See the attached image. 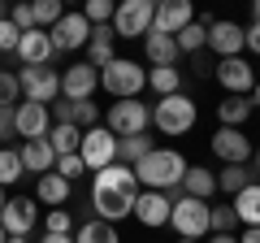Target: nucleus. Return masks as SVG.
<instances>
[{"instance_id": "f257e3e1", "label": "nucleus", "mask_w": 260, "mask_h": 243, "mask_svg": "<svg viewBox=\"0 0 260 243\" xmlns=\"http://www.w3.org/2000/svg\"><path fill=\"white\" fill-rule=\"evenodd\" d=\"M139 178H135V169L121 165V161H113L109 169H100L91 183V208L100 222L117 226L126 222V217H135V200H139Z\"/></svg>"}, {"instance_id": "f03ea898", "label": "nucleus", "mask_w": 260, "mask_h": 243, "mask_svg": "<svg viewBox=\"0 0 260 243\" xmlns=\"http://www.w3.org/2000/svg\"><path fill=\"white\" fill-rule=\"evenodd\" d=\"M186 157L178 148H156V152H148V157L135 165V178H139V187L143 191H178L182 187V178H186Z\"/></svg>"}, {"instance_id": "7ed1b4c3", "label": "nucleus", "mask_w": 260, "mask_h": 243, "mask_svg": "<svg viewBox=\"0 0 260 243\" xmlns=\"http://www.w3.org/2000/svg\"><path fill=\"white\" fill-rule=\"evenodd\" d=\"M195 122H200V104H195L186 92L165 96V100L152 104V126H156L160 135H191Z\"/></svg>"}, {"instance_id": "20e7f679", "label": "nucleus", "mask_w": 260, "mask_h": 243, "mask_svg": "<svg viewBox=\"0 0 260 243\" xmlns=\"http://www.w3.org/2000/svg\"><path fill=\"white\" fill-rule=\"evenodd\" d=\"M100 87L113 96V100H139V92L148 87V70L130 56H117L100 70Z\"/></svg>"}, {"instance_id": "39448f33", "label": "nucleus", "mask_w": 260, "mask_h": 243, "mask_svg": "<svg viewBox=\"0 0 260 243\" xmlns=\"http://www.w3.org/2000/svg\"><path fill=\"white\" fill-rule=\"evenodd\" d=\"M169 226L178 230V239H200L204 243L208 234H213V204L191 200V196H178L174 213H169Z\"/></svg>"}, {"instance_id": "423d86ee", "label": "nucleus", "mask_w": 260, "mask_h": 243, "mask_svg": "<svg viewBox=\"0 0 260 243\" xmlns=\"http://www.w3.org/2000/svg\"><path fill=\"white\" fill-rule=\"evenodd\" d=\"M104 126H109L117 139L148 135V126H152V104H143V100H117V104H109V113H104Z\"/></svg>"}, {"instance_id": "0eeeda50", "label": "nucleus", "mask_w": 260, "mask_h": 243, "mask_svg": "<svg viewBox=\"0 0 260 243\" xmlns=\"http://www.w3.org/2000/svg\"><path fill=\"white\" fill-rule=\"evenodd\" d=\"M152 22H156V5L152 0H121L113 13V35L117 39H148Z\"/></svg>"}, {"instance_id": "6e6552de", "label": "nucleus", "mask_w": 260, "mask_h": 243, "mask_svg": "<svg viewBox=\"0 0 260 243\" xmlns=\"http://www.w3.org/2000/svg\"><path fill=\"white\" fill-rule=\"evenodd\" d=\"M78 157H83L87 174H100V169H109L113 161H117V135H113L104 122H100V126H91V131H83Z\"/></svg>"}, {"instance_id": "1a4fd4ad", "label": "nucleus", "mask_w": 260, "mask_h": 243, "mask_svg": "<svg viewBox=\"0 0 260 243\" xmlns=\"http://www.w3.org/2000/svg\"><path fill=\"white\" fill-rule=\"evenodd\" d=\"M18 83H22V96L30 104H48L52 109L61 100V74L52 66H22L18 70Z\"/></svg>"}, {"instance_id": "9d476101", "label": "nucleus", "mask_w": 260, "mask_h": 243, "mask_svg": "<svg viewBox=\"0 0 260 243\" xmlns=\"http://www.w3.org/2000/svg\"><path fill=\"white\" fill-rule=\"evenodd\" d=\"M208 148H213V157L221 161V165H251V152H256V143H251V135H247V131L217 126L213 139H208Z\"/></svg>"}, {"instance_id": "9b49d317", "label": "nucleus", "mask_w": 260, "mask_h": 243, "mask_svg": "<svg viewBox=\"0 0 260 243\" xmlns=\"http://www.w3.org/2000/svg\"><path fill=\"white\" fill-rule=\"evenodd\" d=\"M213 78L221 83L225 96H251V92H256V70H251V61H243V56H225V61H217Z\"/></svg>"}, {"instance_id": "f8f14e48", "label": "nucleus", "mask_w": 260, "mask_h": 243, "mask_svg": "<svg viewBox=\"0 0 260 243\" xmlns=\"http://www.w3.org/2000/svg\"><path fill=\"white\" fill-rule=\"evenodd\" d=\"M13 131H18V139L22 143H30V139H48V131H52V109L48 104H18L13 109Z\"/></svg>"}, {"instance_id": "ddd939ff", "label": "nucleus", "mask_w": 260, "mask_h": 243, "mask_svg": "<svg viewBox=\"0 0 260 243\" xmlns=\"http://www.w3.org/2000/svg\"><path fill=\"white\" fill-rule=\"evenodd\" d=\"M48 35H52L56 52H78V48H87V39H91V22H87L83 13H61V22H56Z\"/></svg>"}, {"instance_id": "4468645a", "label": "nucleus", "mask_w": 260, "mask_h": 243, "mask_svg": "<svg viewBox=\"0 0 260 243\" xmlns=\"http://www.w3.org/2000/svg\"><path fill=\"white\" fill-rule=\"evenodd\" d=\"M95 87H100V70L87 66V61L61 70V100H91Z\"/></svg>"}, {"instance_id": "2eb2a0df", "label": "nucleus", "mask_w": 260, "mask_h": 243, "mask_svg": "<svg viewBox=\"0 0 260 243\" xmlns=\"http://www.w3.org/2000/svg\"><path fill=\"white\" fill-rule=\"evenodd\" d=\"M169 213H174V200L165 191H139V200H135V222L139 226L160 230V226H169Z\"/></svg>"}, {"instance_id": "dca6fc26", "label": "nucleus", "mask_w": 260, "mask_h": 243, "mask_svg": "<svg viewBox=\"0 0 260 243\" xmlns=\"http://www.w3.org/2000/svg\"><path fill=\"white\" fill-rule=\"evenodd\" d=\"M208 48L217 52V61H225V56H243V48H247V31H243L239 22H221V18H217L213 26H208Z\"/></svg>"}, {"instance_id": "f3484780", "label": "nucleus", "mask_w": 260, "mask_h": 243, "mask_svg": "<svg viewBox=\"0 0 260 243\" xmlns=\"http://www.w3.org/2000/svg\"><path fill=\"white\" fill-rule=\"evenodd\" d=\"M0 226H5L9 234H26V239H30V230L39 226V200H26V196L9 200L5 213H0Z\"/></svg>"}, {"instance_id": "a211bd4d", "label": "nucleus", "mask_w": 260, "mask_h": 243, "mask_svg": "<svg viewBox=\"0 0 260 243\" xmlns=\"http://www.w3.org/2000/svg\"><path fill=\"white\" fill-rule=\"evenodd\" d=\"M191 22H195V9L186 5V0H160L152 31H160V35H178V31H186Z\"/></svg>"}, {"instance_id": "6ab92c4d", "label": "nucleus", "mask_w": 260, "mask_h": 243, "mask_svg": "<svg viewBox=\"0 0 260 243\" xmlns=\"http://www.w3.org/2000/svg\"><path fill=\"white\" fill-rule=\"evenodd\" d=\"M13 56H22V66H52V56H56L52 35H48V31H39V26H35V31H26Z\"/></svg>"}, {"instance_id": "aec40b11", "label": "nucleus", "mask_w": 260, "mask_h": 243, "mask_svg": "<svg viewBox=\"0 0 260 243\" xmlns=\"http://www.w3.org/2000/svg\"><path fill=\"white\" fill-rule=\"evenodd\" d=\"M18 157H22V169H26V174H52L56 169V152H52V143L48 139H30V143H22L18 148Z\"/></svg>"}, {"instance_id": "412c9836", "label": "nucleus", "mask_w": 260, "mask_h": 243, "mask_svg": "<svg viewBox=\"0 0 260 243\" xmlns=\"http://www.w3.org/2000/svg\"><path fill=\"white\" fill-rule=\"evenodd\" d=\"M109 61H117V35H113V26H91V39H87V66L104 70Z\"/></svg>"}, {"instance_id": "4be33fe9", "label": "nucleus", "mask_w": 260, "mask_h": 243, "mask_svg": "<svg viewBox=\"0 0 260 243\" xmlns=\"http://www.w3.org/2000/svg\"><path fill=\"white\" fill-rule=\"evenodd\" d=\"M182 196L213 204V196H217V174H213L208 165H191V169H186V178H182Z\"/></svg>"}, {"instance_id": "5701e85b", "label": "nucleus", "mask_w": 260, "mask_h": 243, "mask_svg": "<svg viewBox=\"0 0 260 243\" xmlns=\"http://www.w3.org/2000/svg\"><path fill=\"white\" fill-rule=\"evenodd\" d=\"M70 196H74V183H65L61 174H44L35 183V200H39V204H48V208H65V204H70Z\"/></svg>"}, {"instance_id": "b1692460", "label": "nucleus", "mask_w": 260, "mask_h": 243, "mask_svg": "<svg viewBox=\"0 0 260 243\" xmlns=\"http://www.w3.org/2000/svg\"><path fill=\"white\" fill-rule=\"evenodd\" d=\"M143 56H148V66L156 70V66H174L178 56V39L174 35H160V31H148V39H143Z\"/></svg>"}, {"instance_id": "393cba45", "label": "nucleus", "mask_w": 260, "mask_h": 243, "mask_svg": "<svg viewBox=\"0 0 260 243\" xmlns=\"http://www.w3.org/2000/svg\"><path fill=\"white\" fill-rule=\"evenodd\" d=\"M251 113H256L251 96H225V100L217 104V117H221V126H234V131H243V126H247Z\"/></svg>"}, {"instance_id": "a878e982", "label": "nucleus", "mask_w": 260, "mask_h": 243, "mask_svg": "<svg viewBox=\"0 0 260 243\" xmlns=\"http://www.w3.org/2000/svg\"><path fill=\"white\" fill-rule=\"evenodd\" d=\"M230 204H234V213H239V226H243V230H247V226H260V183L243 187Z\"/></svg>"}, {"instance_id": "bb28decb", "label": "nucleus", "mask_w": 260, "mask_h": 243, "mask_svg": "<svg viewBox=\"0 0 260 243\" xmlns=\"http://www.w3.org/2000/svg\"><path fill=\"white\" fill-rule=\"evenodd\" d=\"M256 183V174H251V165H221L217 169V191H225V196H239L243 187H251Z\"/></svg>"}, {"instance_id": "cd10ccee", "label": "nucleus", "mask_w": 260, "mask_h": 243, "mask_svg": "<svg viewBox=\"0 0 260 243\" xmlns=\"http://www.w3.org/2000/svg\"><path fill=\"white\" fill-rule=\"evenodd\" d=\"M148 87L156 92V100L178 96V92H182V70H178V66H156V70H148Z\"/></svg>"}, {"instance_id": "c85d7f7f", "label": "nucleus", "mask_w": 260, "mask_h": 243, "mask_svg": "<svg viewBox=\"0 0 260 243\" xmlns=\"http://www.w3.org/2000/svg\"><path fill=\"white\" fill-rule=\"evenodd\" d=\"M148 152H156V139H152V135H130V139H117V161H121V165H130V169L139 165Z\"/></svg>"}, {"instance_id": "c756f323", "label": "nucleus", "mask_w": 260, "mask_h": 243, "mask_svg": "<svg viewBox=\"0 0 260 243\" xmlns=\"http://www.w3.org/2000/svg\"><path fill=\"white\" fill-rule=\"evenodd\" d=\"M74 243H121V239H117V226L100 222V217H87V222H78Z\"/></svg>"}, {"instance_id": "7c9ffc66", "label": "nucleus", "mask_w": 260, "mask_h": 243, "mask_svg": "<svg viewBox=\"0 0 260 243\" xmlns=\"http://www.w3.org/2000/svg\"><path fill=\"white\" fill-rule=\"evenodd\" d=\"M48 143H52L56 157H74L78 143H83V131H78V126H61V122H52V131H48Z\"/></svg>"}, {"instance_id": "2f4dec72", "label": "nucleus", "mask_w": 260, "mask_h": 243, "mask_svg": "<svg viewBox=\"0 0 260 243\" xmlns=\"http://www.w3.org/2000/svg\"><path fill=\"white\" fill-rule=\"evenodd\" d=\"M174 39H178V52H182V56H200V52L208 48V26L191 22V26H186V31H178Z\"/></svg>"}, {"instance_id": "473e14b6", "label": "nucleus", "mask_w": 260, "mask_h": 243, "mask_svg": "<svg viewBox=\"0 0 260 243\" xmlns=\"http://www.w3.org/2000/svg\"><path fill=\"white\" fill-rule=\"evenodd\" d=\"M22 174H26V169H22L18 148H0V187H13Z\"/></svg>"}, {"instance_id": "72a5a7b5", "label": "nucleus", "mask_w": 260, "mask_h": 243, "mask_svg": "<svg viewBox=\"0 0 260 243\" xmlns=\"http://www.w3.org/2000/svg\"><path fill=\"white\" fill-rule=\"evenodd\" d=\"M74 230H78V222H74V213H70V208H48L44 234H74Z\"/></svg>"}, {"instance_id": "f704fd0d", "label": "nucleus", "mask_w": 260, "mask_h": 243, "mask_svg": "<svg viewBox=\"0 0 260 243\" xmlns=\"http://www.w3.org/2000/svg\"><path fill=\"white\" fill-rule=\"evenodd\" d=\"M22 100V83L13 70H0V109H18Z\"/></svg>"}, {"instance_id": "c9c22d12", "label": "nucleus", "mask_w": 260, "mask_h": 243, "mask_svg": "<svg viewBox=\"0 0 260 243\" xmlns=\"http://www.w3.org/2000/svg\"><path fill=\"white\" fill-rule=\"evenodd\" d=\"M239 230V213H234V204L225 200V204H213V234H234Z\"/></svg>"}, {"instance_id": "e433bc0d", "label": "nucleus", "mask_w": 260, "mask_h": 243, "mask_svg": "<svg viewBox=\"0 0 260 243\" xmlns=\"http://www.w3.org/2000/svg\"><path fill=\"white\" fill-rule=\"evenodd\" d=\"M113 13H117V5H113V0H87L83 18L91 22V26H113Z\"/></svg>"}, {"instance_id": "4c0bfd02", "label": "nucleus", "mask_w": 260, "mask_h": 243, "mask_svg": "<svg viewBox=\"0 0 260 243\" xmlns=\"http://www.w3.org/2000/svg\"><path fill=\"white\" fill-rule=\"evenodd\" d=\"M56 22H61V5H56V0H39V5H35V26L39 31H52Z\"/></svg>"}, {"instance_id": "58836bf2", "label": "nucleus", "mask_w": 260, "mask_h": 243, "mask_svg": "<svg viewBox=\"0 0 260 243\" xmlns=\"http://www.w3.org/2000/svg\"><path fill=\"white\" fill-rule=\"evenodd\" d=\"M74 126H78V131H91V126H100V109H95L91 100H74Z\"/></svg>"}, {"instance_id": "ea45409f", "label": "nucleus", "mask_w": 260, "mask_h": 243, "mask_svg": "<svg viewBox=\"0 0 260 243\" xmlns=\"http://www.w3.org/2000/svg\"><path fill=\"white\" fill-rule=\"evenodd\" d=\"M52 174H61L65 183H74V178L87 174V165H83V157L74 152V157H56V169H52Z\"/></svg>"}, {"instance_id": "a19ab883", "label": "nucleus", "mask_w": 260, "mask_h": 243, "mask_svg": "<svg viewBox=\"0 0 260 243\" xmlns=\"http://www.w3.org/2000/svg\"><path fill=\"white\" fill-rule=\"evenodd\" d=\"M9 22L22 31V35L35 31V5H13V9H9Z\"/></svg>"}, {"instance_id": "79ce46f5", "label": "nucleus", "mask_w": 260, "mask_h": 243, "mask_svg": "<svg viewBox=\"0 0 260 243\" xmlns=\"http://www.w3.org/2000/svg\"><path fill=\"white\" fill-rule=\"evenodd\" d=\"M18 44H22V31L5 18V22H0V52H18Z\"/></svg>"}, {"instance_id": "37998d69", "label": "nucleus", "mask_w": 260, "mask_h": 243, "mask_svg": "<svg viewBox=\"0 0 260 243\" xmlns=\"http://www.w3.org/2000/svg\"><path fill=\"white\" fill-rule=\"evenodd\" d=\"M5 139H18V131H13V109H0V143Z\"/></svg>"}, {"instance_id": "c03bdc74", "label": "nucleus", "mask_w": 260, "mask_h": 243, "mask_svg": "<svg viewBox=\"0 0 260 243\" xmlns=\"http://www.w3.org/2000/svg\"><path fill=\"white\" fill-rule=\"evenodd\" d=\"M243 31H247V48L260 56V22H251V26H243Z\"/></svg>"}, {"instance_id": "a18cd8bd", "label": "nucleus", "mask_w": 260, "mask_h": 243, "mask_svg": "<svg viewBox=\"0 0 260 243\" xmlns=\"http://www.w3.org/2000/svg\"><path fill=\"white\" fill-rule=\"evenodd\" d=\"M239 243H260V226H247V230L239 234Z\"/></svg>"}, {"instance_id": "49530a36", "label": "nucleus", "mask_w": 260, "mask_h": 243, "mask_svg": "<svg viewBox=\"0 0 260 243\" xmlns=\"http://www.w3.org/2000/svg\"><path fill=\"white\" fill-rule=\"evenodd\" d=\"M39 243H74V234H44Z\"/></svg>"}, {"instance_id": "de8ad7c7", "label": "nucleus", "mask_w": 260, "mask_h": 243, "mask_svg": "<svg viewBox=\"0 0 260 243\" xmlns=\"http://www.w3.org/2000/svg\"><path fill=\"white\" fill-rule=\"evenodd\" d=\"M204 243H239V239H234V234H208Z\"/></svg>"}, {"instance_id": "09e8293b", "label": "nucleus", "mask_w": 260, "mask_h": 243, "mask_svg": "<svg viewBox=\"0 0 260 243\" xmlns=\"http://www.w3.org/2000/svg\"><path fill=\"white\" fill-rule=\"evenodd\" d=\"M251 174H256V183H260V148L251 152Z\"/></svg>"}, {"instance_id": "8fccbe9b", "label": "nucleus", "mask_w": 260, "mask_h": 243, "mask_svg": "<svg viewBox=\"0 0 260 243\" xmlns=\"http://www.w3.org/2000/svg\"><path fill=\"white\" fill-rule=\"evenodd\" d=\"M251 104H256V113H260V78H256V92H251Z\"/></svg>"}, {"instance_id": "3c124183", "label": "nucleus", "mask_w": 260, "mask_h": 243, "mask_svg": "<svg viewBox=\"0 0 260 243\" xmlns=\"http://www.w3.org/2000/svg\"><path fill=\"white\" fill-rule=\"evenodd\" d=\"M251 22H260V0H256V5H251Z\"/></svg>"}, {"instance_id": "603ef678", "label": "nucleus", "mask_w": 260, "mask_h": 243, "mask_svg": "<svg viewBox=\"0 0 260 243\" xmlns=\"http://www.w3.org/2000/svg\"><path fill=\"white\" fill-rule=\"evenodd\" d=\"M9 243H30V239H26V234H9Z\"/></svg>"}, {"instance_id": "864d4df0", "label": "nucleus", "mask_w": 260, "mask_h": 243, "mask_svg": "<svg viewBox=\"0 0 260 243\" xmlns=\"http://www.w3.org/2000/svg\"><path fill=\"white\" fill-rule=\"evenodd\" d=\"M5 204H9V196H5V187H0V213H5Z\"/></svg>"}, {"instance_id": "5fc2aeb1", "label": "nucleus", "mask_w": 260, "mask_h": 243, "mask_svg": "<svg viewBox=\"0 0 260 243\" xmlns=\"http://www.w3.org/2000/svg\"><path fill=\"white\" fill-rule=\"evenodd\" d=\"M0 243H9V230H5V226H0Z\"/></svg>"}, {"instance_id": "6e6d98bb", "label": "nucleus", "mask_w": 260, "mask_h": 243, "mask_svg": "<svg viewBox=\"0 0 260 243\" xmlns=\"http://www.w3.org/2000/svg\"><path fill=\"white\" fill-rule=\"evenodd\" d=\"M5 18H9V9H5V5H0V22H5Z\"/></svg>"}, {"instance_id": "4d7b16f0", "label": "nucleus", "mask_w": 260, "mask_h": 243, "mask_svg": "<svg viewBox=\"0 0 260 243\" xmlns=\"http://www.w3.org/2000/svg\"><path fill=\"white\" fill-rule=\"evenodd\" d=\"M178 243H200V239H178Z\"/></svg>"}]
</instances>
